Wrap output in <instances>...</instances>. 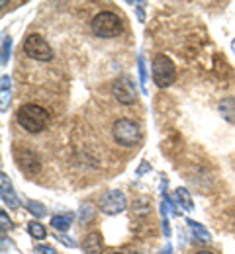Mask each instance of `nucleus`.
<instances>
[{"label": "nucleus", "mask_w": 235, "mask_h": 254, "mask_svg": "<svg viewBox=\"0 0 235 254\" xmlns=\"http://www.w3.org/2000/svg\"><path fill=\"white\" fill-rule=\"evenodd\" d=\"M35 254H57V253H55V249H51V247L39 245V247H35Z\"/></svg>", "instance_id": "obj_21"}, {"label": "nucleus", "mask_w": 235, "mask_h": 254, "mask_svg": "<svg viewBox=\"0 0 235 254\" xmlns=\"http://www.w3.org/2000/svg\"><path fill=\"white\" fill-rule=\"evenodd\" d=\"M28 209H30V213H32V215L39 217V219H43V217L47 215L45 205H43V203H39V201H34V199H30V201H28Z\"/></svg>", "instance_id": "obj_18"}, {"label": "nucleus", "mask_w": 235, "mask_h": 254, "mask_svg": "<svg viewBox=\"0 0 235 254\" xmlns=\"http://www.w3.org/2000/svg\"><path fill=\"white\" fill-rule=\"evenodd\" d=\"M196 254H212L210 251H200V253H196Z\"/></svg>", "instance_id": "obj_27"}, {"label": "nucleus", "mask_w": 235, "mask_h": 254, "mask_svg": "<svg viewBox=\"0 0 235 254\" xmlns=\"http://www.w3.org/2000/svg\"><path fill=\"white\" fill-rule=\"evenodd\" d=\"M94 215H96V211H94L92 203H82L80 205V209H78V221H80V225L90 223L94 219Z\"/></svg>", "instance_id": "obj_16"}, {"label": "nucleus", "mask_w": 235, "mask_h": 254, "mask_svg": "<svg viewBox=\"0 0 235 254\" xmlns=\"http://www.w3.org/2000/svg\"><path fill=\"white\" fill-rule=\"evenodd\" d=\"M174 197H176V203L180 205V209H184V211H192V209H194L192 193L186 190V188H176Z\"/></svg>", "instance_id": "obj_12"}, {"label": "nucleus", "mask_w": 235, "mask_h": 254, "mask_svg": "<svg viewBox=\"0 0 235 254\" xmlns=\"http://www.w3.org/2000/svg\"><path fill=\"white\" fill-rule=\"evenodd\" d=\"M59 241H61V243H63L65 247H77V243H75L73 239H69V237H65V235H61V237H59Z\"/></svg>", "instance_id": "obj_23"}, {"label": "nucleus", "mask_w": 235, "mask_h": 254, "mask_svg": "<svg viewBox=\"0 0 235 254\" xmlns=\"http://www.w3.org/2000/svg\"><path fill=\"white\" fill-rule=\"evenodd\" d=\"M163 233H165V237H170V227H168L167 217H163Z\"/></svg>", "instance_id": "obj_24"}, {"label": "nucleus", "mask_w": 235, "mask_h": 254, "mask_svg": "<svg viewBox=\"0 0 235 254\" xmlns=\"http://www.w3.org/2000/svg\"><path fill=\"white\" fill-rule=\"evenodd\" d=\"M232 49H234V51H235V39H234V41H232Z\"/></svg>", "instance_id": "obj_28"}, {"label": "nucleus", "mask_w": 235, "mask_h": 254, "mask_svg": "<svg viewBox=\"0 0 235 254\" xmlns=\"http://www.w3.org/2000/svg\"><path fill=\"white\" fill-rule=\"evenodd\" d=\"M112 135L122 147H135L141 141V129L134 120H118L112 126Z\"/></svg>", "instance_id": "obj_2"}, {"label": "nucleus", "mask_w": 235, "mask_h": 254, "mask_svg": "<svg viewBox=\"0 0 235 254\" xmlns=\"http://www.w3.org/2000/svg\"><path fill=\"white\" fill-rule=\"evenodd\" d=\"M28 231H30V235H32L34 239H45V237H47V231H45V227H43V225H41L39 221L28 223Z\"/></svg>", "instance_id": "obj_17"}, {"label": "nucleus", "mask_w": 235, "mask_h": 254, "mask_svg": "<svg viewBox=\"0 0 235 254\" xmlns=\"http://www.w3.org/2000/svg\"><path fill=\"white\" fill-rule=\"evenodd\" d=\"M16 160H18V166L28 174H35L39 170V157L30 149L16 151Z\"/></svg>", "instance_id": "obj_8"}, {"label": "nucleus", "mask_w": 235, "mask_h": 254, "mask_svg": "<svg viewBox=\"0 0 235 254\" xmlns=\"http://www.w3.org/2000/svg\"><path fill=\"white\" fill-rule=\"evenodd\" d=\"M0 221H2V231H6L8 227H12V221L8 219V215H6V211H2V213H0Z\"/></svg>", "instance_id": "obj_22"}, {"label": "nucleus", "mask_w": 235, "mask_h": 254, "mask_svg": "<svg viewBox=\"0 0 235 254\" xmlns=\"http://www.w3.org/2000/svg\"><path fill=\"white\" fill-rule=\"evenodd\" d=\"M10 51H12V37H10V35H4V37H2V66L8 64Z\"/></svg>", "instance_id": "obj_19"}, {"label": "nucleus", "mask_w": 235, "mask_h": 254, "mask_svg": "<svg viewBox=\"0 0 235 254\" xmlns=\"http://www.w3.org/2000/svg\"><path fill=\"white\" fill-rule=\"evenodd\" d=\"M104 249V239H102V233L94 231L90 235H86L84 243H82V251L86 254H102Z\"/></svg>", "instance_id": "obj_10"}, {"label": "nucleus", "mask_w": 235, "mask_h": 254, "mask_svg": "<svg viewBox=\"0 0 235 254\" xmlns=\"http://www.w3.org/2000/svg\"><path fill=\"white\" fill-rule=\"evenodd\" d=\"M92 32H94V35L104 37V39L116 37L118 33L122 32V20L114 12H100L92 20Z\"/></svg>", "instance_id": "obj_3"}, {"label": "nucleus", "mask_w": 235, "mask_h": 254, "mask_svg": "<svg viewBox=\"0 0 235 254\" xmlns=\"http://www.w3.org/2000/svg\"><path fill=\"white\" fill-rule=\"evenodd\" d=\"M176 78V68L174 63L168 59L167 55H157L153 59V80L159 88H167L174 82Z\"/></svg>", "instance_id": "obj_4"}, {"label": "nucleus", "mask_w": 235, "mask_h": 254, "mask_svg": "<svg viewBox=\"0 0 235 254\" xmlns=\"http://www.w3.org/2000/svg\"><path fill=\"white\" fill-rule=\"evenodd\" d=\"M10 92H12V80H10V76H2V90H0V94H2V112H6V108H8V104H10Z\"/></svg>", "instance_id": "obj_15"}, {"label": "nucleus", "mask_w": 235, "mask_h": 254, "mask_svg": "<svg viewBox=\"0 0 235 254\" xmlns=\"http://www.w3.org/2000/svg\"><path fill=\"white\" fill-rule=\"evenodd\" d=\"M112 94L120 104H134L137 100V90H135L134 80L128 78V76H122L112 84Z\"/></svg>", "instance_id": "obj_6"}, {"label": "nucleus", "mask_w": 235, "mask_h": 254, "mask_svg": "<svg viewBox=\"0 0 235 254\" xmlns=\"http://www.w3.org/2000/svg\"><path fill=\"white\" fill-rule=\"evenodd\" d=\"M71 225H73V213H61V215H55L51 219V227L59 233H65Z\"/></svg>", "instance_id": "obj_14"}, {"label": "nucleus", "mask_w": 235, "mask_h": 254, "mask_svg": "<svg viewBox=\"0 0 235 254\" xmlns=\"http://www.w3.org/2000/svg\"><path fill=\"white\" fill-rule=\"evenodd\" d=\"M163 254H172V247L167 243V247H165V251H163Z\"/></svg>", "instance_id": "obj_26"}, {"label": "nucleus", "mask_w": 235, "mask_h": 254, "mask_svg": "<svg viewBox=\"0 0 235 254\" xmlns=\"http://www.w3.org/2000/svg\"><path fill=\"white\" fill-rule=\"evenodd\" d=\"M137 68H139V78H141V92L143 94H147V68H145V61H143V57L139 55L137 57Z\"/></svg>", "instance_id": "obj_20"}, {"label": "nucleus", "mask_w": 235, "mask_h": 254, "mask_svg": "<svg viewBox=\"0 0 235 254\" xmlns=\"http://www.w3.org/2000/svg\"><path fill=\"white\" fill-rule=\"evenodd\" d=\"M112 254H122V253H112Z\"/></svg>", "instance_id": "obj_29"}, {"label": "nucleus", "mask_w": 235, "mask_h": 254, "mask_svg": "<svg viewBox=\"0 0 235 254\" xmlns=\"http://www.w3.org/2000/svg\"><path fill=\"white\" fill-rule=\"evenodd\" d=\"M24 51H26V55H28L30 59H34V61H51V59H53V49H51L49 43H47L41 35H37V33H32V35L26 37V41H24Z\"/></svg>", "instance_id": "obj_5"}, {"label": "nucleus", "mask_w": 235, "mask_h": 254, "mask_svg": "<svg viewBox=\"0 0 235 254\" xmlns=\"http://www.w3.org/2000/svg\"><path fill=\"white\" fill-rule=\"evenodd\" d=\"M16 120H18V126L22 127L24 131L39 133L49 124V114H47V110H43L37 104H24L16 112Z\"/></svg>", "instance_id": "obj_1"}, {"label": "nucleus", "mask_w": 235, "mask_h": 254, "mask_svg": "<svg viewBox=\"0 0 235 254\" xmlns=\"http://www.w3.org/2000/svg\"><path fill=\"white\" fill-rule=\"evenodd\" d=\"M186 225H188V229H190L192 237L196 239V243H200V245H208V243H212V235L206 231V227H204V225L192 221V219H186Z\"/></svg>", "instance_id": "obj_11"}, {"label": "nucleus", "mask_w": 235, "mask_h": 254, "mask_svg": "<svg viewBox=\"0 0 235 254\" xmlns=\"http://www.w3.org/2000/svg\"><path fill=\"white\" fill-rule=\"evenodd\" d=\"M0 191H2V201H4L10 209H16V207L20 205V199H18L16 191H14V188H12L10 178H8L6 172L0 174Z\"/></svg>", "instance_id": "obj_9"}, {"label": "nucleus", "mask_w": 235, "mask_h": 254, "mask_svg": "<svg viewBox=\"0 0 235 254\" xmlns=\"http://www.w3.org/2000/svg\"><path fill=\"white\" fill-rule=\"evenodd\" d=\"M220 114L230 122V124H235V98H226L220 102Z\"/></svg>", "instance_id": "obj_13"}, {"label": "nucleus", "mask_w": 235, "mask_h": 254, "mask_svg": "<svg viewBox=\"0 0 235 254\" xmlns=\"http://www.w3.org/2000/svg\"><path fill=\"white\" fill-rule=\"evenodd\" d=\"M147 168H149V170H151V166H147V164H143V166H141V168H139V170H137V174H139V176H141V174H143V172H145V170H147Z\"/></svg>", "instance_id": "obj_25"}, {"label": "nucleus", "mask_w": 235, "mask_h": 254, "mask_svg": "<svg viewBox=\"0 0 235 254\" xmlns=\"http://www.w3.org/2000/svg\"><path fill=\"white\" fill-rule=\"evenodd\" d=\"M126 195L120 190H110L106 191L100 197V209L106 215H116V213H122L126 209Z\"/></svg>", "instance_id": "obj_7"}]
</instances>
